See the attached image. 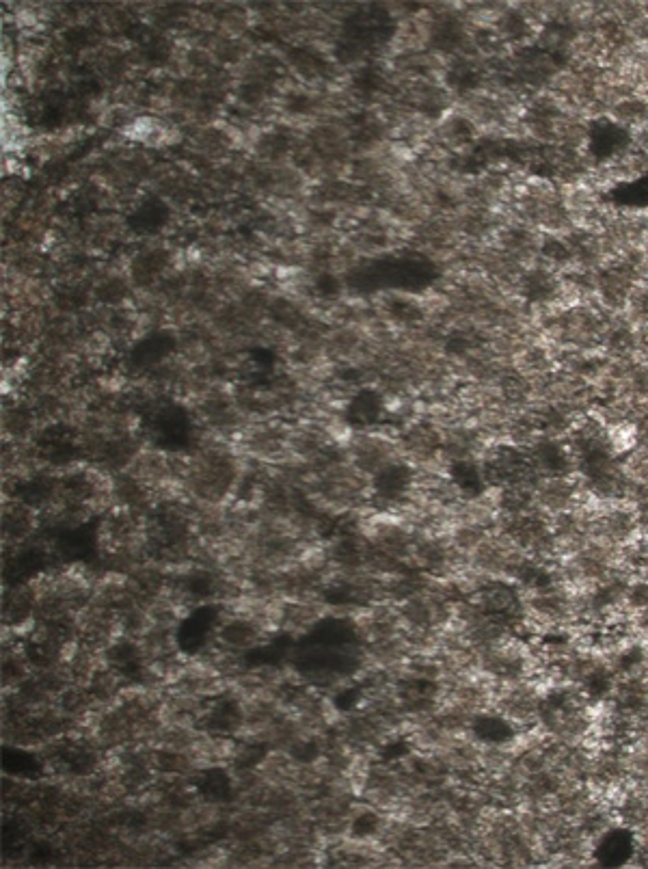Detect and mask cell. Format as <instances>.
<instances>
[{
    "label": "cell",
    "mask_w": 648,
    "mask_h": 869,
    "mask_svg": "<svg viewBox=\"0 0 648 869\" xmlns=\"http://www.w3.org/2000/svg\"><path fill=\"white\" fill-rule=\"evenodd\" d=\"M471 599L476 601L484 614L504 621L510 627L521 625L525 619V597L521 595V588L506 578L484 580Z\"/></svg>",
    "instance_id": "cell-1"
},
{
    "label": "cell",
    "mask_w": 648,
    "mask_h": 869,
    "mask_svg": "<svg viewBox=\"0 0 648 869\" xmlns=\"http://www.w3.org/2000/svg\"><path fill=\"white\" fill-rule=\"evenodd\" d=\"M582 483H577L575 476H553V478H540L534 489V500L538 511L547 513L549 517L571 511L584 496Z\"/></svg>",
    "instance_id": "cell-2"
},
{
    "label": "cell",
    "mask_w": 648,
    "mask_h": 869,
    "mask_svg": "<svg viewBox=\"0 0 648 869\" xmlns=\"http://www.w3.org/2000/svg\"><path fill=\"white\" fill-rule=\"evenodd\" d=\"M530 463L540 478L575 476V461L569 446L558 437H538L528 448Z\"/></svg>",
    "instance_id": "cell-3"
},
{
    "label": "cell",
    "mask_w": 648,
    "mask_h": 869,
    "mask_svg": "<svg viewBox=\"0 0 648 869\" xmlns=\"http://www.w3.org/2000/svg\"><path fill=\"white\" fill-rule=\"evenodd\" d=\"M540 699H543V694H538V690L532 684L517 681V684H506V690L499 694L497 710L504 718H508L512 725L538 723Z\"/></svg>",
    "instance_id": "cell-4"
},
{
    "label": "cell",
    "mask_w": 648,
    "mask_h": 869,
    "mask_svg": "<svg viewBox=\"0 0 648 869\" xmlns=\"http://www.w3.org/2000/svg\"><path fill=\"white\" fill-rule=\"evenodd\" d=\"M638 848V837L627 826H610L594 839V859L601 865H625L633 859Z\"/></svg>",
    "instance_id": "cell-5"
},
{
    "label": "cell",
    "mask_w": 648,
    "mask_h": 869,
    "mask_svg": "<svg viewBox=\"0 0 648 869\" xmlns=\"http://www.w3.org/2000/svg\"><path fill=\"white\" fill-rule=\"evenodd\" d=\"M607 703L633 718H640L644 712H648V677L633 675L616 679L614 692Z\"/></svg>",
    "instance_id": "cell-6"
},
{
    "label": "cell",
    "mask_w": 648,
    "mask_h": 869,
    "mask_svg": "<svg viewBox=\"0 0 648 869\" xmlns=\"http://www.w3.org/2000/svg\"><path fill=\"white\" fill-rule=\"evenodd\" d=\"M607 664L614 671V675L620 677H633V675H646L648 668V645L640 643V640H629V643L616 647L614 651L607 653Z\"/></svg>",
    "instance_id": "cell-7"
},
{
    "label": "cell",
    "mask_w": 648,
    "mask_h": 869,
    "mask_svg": "<svg viewBox=\"0 0 648 869\" xmlns=\"http://www.w3.org/2000/svg\"><path fill=\"white\" fill-rule=\"evenodd\" d=\"M614 815L618 822L631 828L633 833H640L648 826V792L633 785L631 790L623 792L614 807Z\"/></svg>",
    "instance_id": "cell-8"
},
{
    "label": "cell",
    "mask_w": 648,
    "mask_h": 869,
    "mask_svg": "<svg viewBox=\"0 0 648 869\" xmlns=\"http://www.w3.org/2000/svg\"><path fill=\"white\" fill-rule=\"evenodd\" d=\"M616 679L618 677L614 675L607 660H597L588 668V673L582 677V681H579L577 688L582 690L588 703L603 705V703L610 701L614 686H616Z\"/></svg>",
    "instance_id": "cell-9"
},
{
    "label": "cell",
    "mask_w": 648,
    "mask_h": 869,
    "mask_svg": "<svg viewBox=\"0 0 648 869\" xmlns=\"http://www.w3.org/2000/svg\"><path fill=\"white\" fill-rule=\"evenodd\" d=\"M471 729H474L476 738L486 744H502L506 746L515 731H512V723L502 714H476L471 720Z\"/></svg>",
    "instance_id": "cell-10"
},
{
    "label": "cell",
    "mask_w": 648,
    "mask_h": 869,
    "mask_svg": "<svg viewBox=\"0 0 648 869\" xmlns=\"http://www.w3.org/2000/svg\"><path fill=\"white\" fill-rule=\"evenodd\" d=\"M625 608L631 610V614H638L648 608V580L636 578L631 580L625 593Z\"/></svg>",
    "instance_id": "cell-11"
},
{
    "label": "cell",
    "mask_w": 648,
    "mask_h": 869,
    "mask_svg": "<svg viewBox=\"0 0 648 869\" xmlns=\"http://www.w3.org/2000/svg\"><path fill=\"white\" fill-rule=\"evenodd\" d=\"M636 433H638V446L648 450V407L642 409V413L636 420Z\"/></svg>",
    "instance_id": "cell-12"
},
{
    "label": "cell",
    "mask_w": 648,
    "mask_h": 869,
    "mask_svg": "<svg viewBox=\"0 0 648 869\" xmlns=\"http://www.w3.org/2000/svg\"><path fill=\"white\" fill-rule=\"evenodd\" d=\"M633 625H636L638 634L648 640V608L638 612V614H633Z\"/></svg>",
    "instance_id": "cell-13"
}]
</instances>
